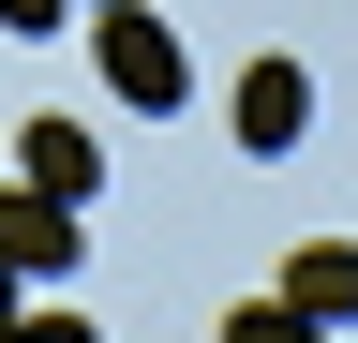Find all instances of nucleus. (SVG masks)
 I'll use <instances>...</instances> for the list:
<instances>
[{
  "instance_id": "1",
  "label": "nucleus",
  "mask_w": 358,
  "mask_h": 343,
  "mask_svg": "<svg viewBox=\"0 0 358 343\" xmlns=\"http://www.w3.org/2000/svg\"><path fill=\"white\" fill-rule=\"evenodd\" d=\"M90 60H105V105H120V119H164L179 90H194V60H179V30L150 15V0H105V30H90Z\"/></svg>"
},
{
  "instance_id": "2",
  "label": "nucleus",
  "mask_w": 358,
  "mask_h": 343,
  "mask_svg": "<svg viewBox=\"0 0 358 343\" xmlns=\"http://www.w3.org/2000/svg\"><path fill=\"white\" fill-rule=\"evenodd\" d=\"M0 254H15V284H60L75 269V194L15 180V194H0Z\"/></svg>"
},
{
  "instance_id": "3",
  "label": "nucleus",
  "mask_w": 358,
  "mask_h": 343,
  "mask_svg": "<svg viewBox=\"0 0 358 343\" xmlns=\"http://www.w3.org/2000/svg\"><path fill=\"white\" fill-rule=\"evenodd\" d=\"M299 135H313V75H299V60H254V75H239V149L284 164Z\"/></svg>"
},
{
  "instance_id": "4",
  "label": "nucleus",
  "mask_w": 358,
  "mask_h": 343,
  "mask_svg": "<svg viewBox=\"0 0 358 343\" xmlns=\"http://www.w3.org/2000/svg\"><path fill=\"white\" fill-rule=\"evenodd\" d=\"M284 298H299V328H343L358 314V239H313L299 269H284Z\"/></svg>"
},
{
  "instance_id": "5",
  "label": "nucleus",
  "mask_w": 358,
  "mask_h": 343,
  "mask_svg": "<svg viewBox=\"0 0 358 343\" xmlns=\"http://www.w3.org/2000/svg\"><path fill=\"white\" fill-rule=\"evenodd\" d=\"M15 164H30L45 194H75V209H90V180H105V149H90L75 119H30V149H15Z\"/></svg>"
},
{
  "instance_id": "6",
  "label": "nucleus",
  "mask_w": 358,
  "mask_h": 343,
  "mask_svg": "<svg viewBox=\"0 0 358 343\" xmlns=\"http://www.w3.org/2000/svg\"><path fill=\"white\" fill-rule=\"evenodd\" d=\"M75 15V0H0V30H60Z\"/></svg>"
},
{
  "instance_id": "7",
  "label": "nucleus",
  "mask_w": 358,
  "mask_h": 343,
  "mask_svg": "<svg viewBox=\"0 0 358 343\" xmlns=\"http://www.w3.org/2000/svg\"><path fill=\"white\" fill-rule=\"evenodd\" d=\"M0 343H15V254H0Z\"/></svg>"
},
{
  "instance_id": "8",
  "label": "nucleus",
  "mask_w": 358,
  "mask_h": 343,
  "mask_svg": "<svg viewBox=\"0 0 358 343\" xmlns=\"http://www.w3.org/2000/svg\"><path fill=\"white\" fill-rule=\"evenodd\" d=\"M90 15H105V0H90Z\"/></svg>"
}]
</instances>
